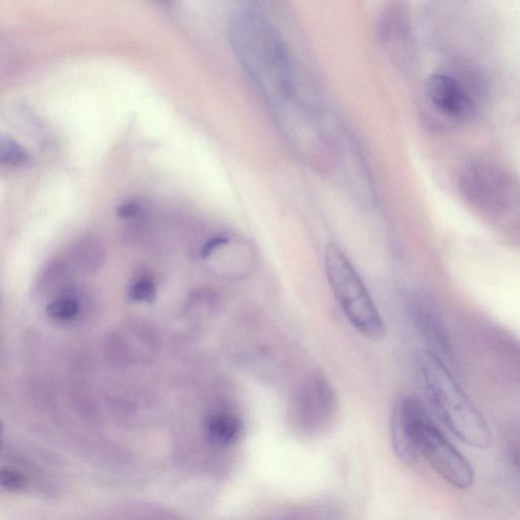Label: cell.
<instances>
[{
	"label": "cell",
	"instance_id": "obj_9",
	"mask_svg": "<svg viewBox=\"0 0 520 520\" xmlns=\"http://www.w3.org/2000/svg\"><path fill=\"white\" fill-rule=\"evenodd\" d=\"M140 213V206L135 203H126L121 205L117 210V214L119 217L124 219L135 218Z\"/></svg>",
	"mask_w": 520,
	"mask_h": 520
},
{
	"label": "cell",
	"instance_id": "obj_5",
	"mask_svg": "<svg viewBox=\"0 0 520 520\" xmlns=\"http://www.w3.org/2000/svg\"><path fill=\"white\" fill-rule=\"evenodd\" d=\"M427 94L431 102L450 117L465 119L473 113L470 97L457 81L448 76H432L427 82Z\"/></svg>",
	"mask_w": 520,
	"mask_h": 520
},
{
	"label": "cell",
	"instance_id": "obj_1",
	"mask_svg": "<svg viewBox=\"0 0 520 520\" xmlns=\"http://www.w3.org/2000/svg\"><path fill=\"white\" fill-rule=\"evenodd\" d=\"M392 438L398 457L405 463H415L422 455L452 486L468 489L474 484L475 472L470 462L449 442L418 401L404 398L396 404Z\"/></svg>",
	"mask_w": 520,
	"mask_h": 520
},
{
	"label": "cell",
	"instance_id": "obj_10",
	"mask_svg": "<svg viewBox=\"0 0 520 520\" xmlns=\"http://www.w3.org/2000/svg\"><path fill=\"white\" fill-rule=\"evenodd\" d=\"M514 462H515V465H516V468H517V471L520 475V454H517L515 459H514Z\"/></svg>",
	"mask_w": 520,
	"mask_h": 520
},
{
	"label": "cell",
	"instance_id": "obj_6",
	"mask_svg": "<svg viewBox=\"0 0 520 520\" xmlns=\"http://www.w3.org/2000/svg\"><path fill=\"white\" fill-rule=\"evenodd\" d=\"M468 183L473 199L479 204L496 206L501 200H507L505 191H509L508 182L497 170L483 165L474 166L469 170Z\"/></svg>",
	"mask_w": 520,
	"mask_h": 520
},
{
	"label": "cell",
	"instance_id": "obj_7",
	"mask_svg": "<svg viewBox=\"0 0 520 520\" xmlns=\"http://www.w3.org/2000/svg\"><path fill=\"white\" fill-rule=\"evenodd\" d=\"M207 433L210 441L218 447L235 445L242 434L240 418L228 410H219L207 421Z\"/></svg>",
	"mask_w": 520,
	"mask_h": 520
},
{
	"label": "cell",
	"instance_id": "obj_8",
	"mask_svg": "<svg viewBox=\"0 0 520 520\" xmlns=\"http://www.w3.org/2000/svg\"><path fill=\"white\" fill-rule=\"evenodd\" d=\"M0 160L7 166L22 167L30 162L28 153L11 139H2L0 148Z\"/></svg>",
	"mask_w": 520,
	"mask_h": 520
},
{
	"label": "cell",
	"instance_id": "obj_2",
	"mask_svg": "<svg viewBox=\"0 0 520 520\" xmlns=\"http://www.w3.org/2000/svg\"><path fill=\"white\" fill-rule=\"evenodd\" d=\"M418 367L427 398L446 428L470 446L487 448L492 436L484 417L442 360L422 351Z\"/></svg>",
	"mask_w": 520,
	"mask_h": 520
},
{
	"label": "cell",
	"instance_id": "obj_3",
	"mask_svg": "<svg viewBox=\"0 0 520 520\" xmlns=\"http://www.w3.org/2000/svg\"><path fill=\"white\" fill-rule=\"evenodd\" d=\"M325 273L334 296L352 327L369 340L386 335L383 319L365 284L341 247L328 245L324 253Z\"/></svg>",
	"mask_w": 520,
	"mask_h": 520
},
{
	"label": "cell",
	"instance_id": "obj_4",
	"mask_svg": "<svg viewBox=\"0 0 520 520\" xmlns=\"http://www.w3.org/2000/svg\"><path fill=\"white\" fill-rule=\"evenodd\" d=\"M335 408L336 400L329 382L313 375L297 390L291 416L297 430L314 434L331 422Z\"/></svg>",
	"mask_w": 520,
	"mask_h": 520
}]
</instances>
